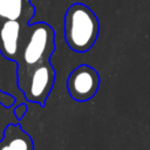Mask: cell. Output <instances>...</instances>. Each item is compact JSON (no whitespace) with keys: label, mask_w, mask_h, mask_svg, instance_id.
Wrapping results in <instances>:
<instances>
[{"label":"cell","mask_w":150,"mask_h":150,"mask_svg":"<svg viewBox=\"0 0 150 150\" xmlns=\"http://www.w3.org/2000/svg\"><path fill=\"white\" fill-rule=\"evenodd\" d=\"M27 111V107H26V104H20L18 108H15L14 109V114L16 115V117L20 120L22 116H23V114Z\"/></svg>","instance_id":"cell-8"},{"label":"cell","mask_w":150,"mask_h":150,"mask_svg":"<svg viewBox=\"0 0 150 150\" xmlns=\"http://www.w3.org/2000/svg\"><path fill=\"white\" fill-rule=\"evenodd\" d=\"M55 49V30L46 22L28 25L23 29L18 63V84H23L29 73L39 64L49 61Z\"/></svg>","instance_id":"cell-1"},{"label":"cell","mask_w":150,"mask_h":150,"mask_svg":"<svg viewBox=\"0 0 150 150\" xmlns=\"http://www.w3.org/2000/svg\"><path fill=\"white\" fill-rule=\"evenodd\" d=\"M2 141L11 150H34L32 138L19 124H9L4 131Z\"/></svg>","instance_id":"cell-7"},{"label":"cell","mask_w":150,"mask_h":150,"mask_svg":"<svg viewBox=\"0 0 150 150\" xmlns=\"http://www.w3.org/2000/svg\"><path fill=\"white\" fill-rule=\"evenodd\" d=\"M100 87V75L97 70L88 64L77 66L67 79V90L69 96L77 102L91 100Z\"/></svg>","instance_id":"cell-4"},{"label":"cell","mask_w":150,"mask_h":150,"mask_svg":"<svg viewBox=\"0 0 150 150\" xmlns=\"http://www.w3.org/2000/svg\"><path fill=\"white\" fill-rule=\"evenodd\" d=\"M98 33L100 21L88 6L75 2L67 8L64 14V40L73 52H88L95 45Z\"/></svg>","instance_id":"cell-2"},{"label":"cell","mask_w":150,"mask_h":150,"mask_svg":"<svg viewBox=\"0 0 150 150\" xmlns=\"http://www.w3.org/2000/svg\"><path fill=\"white\" fill-rule=\"evenodd\" d=\"M0 150H11V149L8 148V145H7L2 139L0 141Z\"/></svg>","instance_id":"cell-9"},{"label":"cell","mask_w":150,"mask_h":150,"mask_svg":"<svg viewBox=\"0 0 150 150\" xmlns=\"http://www.w3.org/2000/svg\"><path fill=\"white\" fill-rule=\"evenodd\" d=\"M34 12L29 0H0V23L6 20H18L28 25Z\"/></svg>","instance_id":"cell-6"},{"label":"cell","mask_w":150,"mask_h":150,"mask_svg":"<svg viewBox=\"0 0 150 150\" xmlns=\"http://www.w3.org/2000/svg\"><path fill=\"white\" fill-rule=\"evenodd\" d=\"M28 25L18 20H6L0 23V53L8 60L15 61L21 46L23 29Z\"/></svg>","instance_id":"cell-5"},{"label":"cell","mask_w":150,"mask_h":150,"mask_svg":"<svg viewBox=\"0 0 150 150\" xmlns=\"http://www.w3.org/2000/svg\"><path fill=\"white\" fill-rule=\"evenodd\" d=\"M55 82V70L49 61L35 67L27 76L20 90L29 102L45 105Z\"/></svg>","instance_id":"cell-3"}]
</instances>
